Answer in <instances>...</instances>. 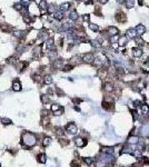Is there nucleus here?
<instances>
[{
    "label": "nucleus",
    "mask_w": 149,
    "mask_h": 167,
    "mask_svg": "<svg viewBox=\"0 0 149 167\" xmlns=\"http://www.w3.org/2000/svg\"><path fill=\"white\" fill-rule=\"evenodd\" d=\"M141 112H142V114H148L149 113V107H148V105H146V104H141Z\"/></svg>",
    "instance_id": "obj_35"
},
{
    "label": "nucleus",
    "mask_w": 149,
    "mask_h": 167,
    "mask_svg": "<svg viewBox=\"0 0 149 167\" xmlns=\"http://www.w3.org/2000/svg\"><path fill=\"white\" fill-rule=\"evenodd\" d=\"M43 83H45L46 85L52 84V77H51V75H46L45 77H43Z\"/></svg>",
    "instance_id": "obj_25"
},
{
    "label": "nucleus",
    "mask_w": 149,
    "mask_h": 167,
    "mask_svg": "<svg viewBox=\"0 0 149 167\" xmlns=\"http://www.w3.org/2000/svg\"><path fill=\"white\" fill-rule=\"evenodd\" d=\"M118 39H119V35L112 36V37H110V42H111V43H115V42L118 41Z\"/></svg>",
    "instance_id": "obj_41"
},
{
    "label": "nucleus",
    "mask_w": 149,
    "mask_h": 167,
    "mask_svg": "<svg viewBox=\"0 0 149 167\" xmlns=\"http://www.w3.org/2000/svg\"><path fill=\"white\" fill-rule=\"evenodd\" d=\"M132 55L133 57H141L142 56V50L139 49V48H133L132 49Z\"/></svg>",
    "instance_id": "obj_21"
},
{
    "label": "nucleus",
    "mask_w": 149,
    "mask_h": 167,
    "mask_svg": "<svg viewBox=\"0 0 149 167\" xmlns=\"http://www.w3.org/2000/svg\"><path fill=\"white\" fill-rule=\"evenodd\" d=\"M72 101H73V102H76V104H78V102H80V101H81V99H78V98H73V99H72Z\"/></svg>",
    "instance_id": "obj_50"
},
{
    "label": "nucleus",
    "mask_w": 149,
    "mask_h": 167,
    "mask_svg": "<svg viewBox=\"0 0 149 167\" xmlns=\"http://www.w3.org/2000/svg\"><path fill=\"white\" fill-rule=\"evenodd\" d=\"M0 167H1V165H0Z\"/></svg>",
    "instance_id": "obj_58"
},
{
    "label": "nucleus",
    "mask_w": 149,
    "mask_h": 167,
    "mask_svg": "<svg viewBox=\"0 0 149 167\" xmlns=\"http://www.w3.org/2000/svg\"><path fill=\"white\" fill-rule=\"evenodd\" d=\"M129 143L130 144H137L138 143V138L137 137H131V138H130V140H129Z\"/></svg>",
    "instance_id": "obj_44"
},
{
    "label": "nucleus",
    "mask_w": 149,
    "mask_h": 167,
    "mask_svg": "<svg viewBox=\"0 0 149 167\" xmlns=\"http://www.w3.org/2000/svg\"><path fill=\"white\" fill-rule=\"evenodd\" d=\"M53 67H55L56 69H62V67H63V61L61 60V59H56L55 63H53Z\"/></svg>",
    "instance_id": "obj_19"
},
{
    "label": "nucleus",
    "mask_w": 149,
    "mask_h": 167,
    "mask_svg": "<svg viewBox=\"0 0 149 167\" xmlns=\"http://www.w3.org/2000/svg\"><path fill=\"white\" fill-rule=\"evenodd\" d=\"M32 78L35 81H40V76L39 75H32Z\"/></svg>",
    "instance_id": "obj_46"
},
{
    "label": "nucleus",
    "mask_w": 149,
    "mask_h": 167,
    "mask_svg": "<svg viewBox=\"0 0 149 167\" xmlns=\"http://www.w3.org/2000/svg\"><path fill=\"white\" fill-rule=\"evenodd\" d=\"M133 104H135V107H140V106H141V102L139 101V100H137V101H135V102H133Z\"/></svg>",
    "instance_id": "obj_47"
},
{
    "label": "nucleus",
    "mask_w": 149,
    "mask_h": 167,
    "mask_svg": "<svg viewBox=\"0 0 149 167\" xmlns=\"http://www.w3.org/2000/svg\"><path fill=\"white\" fill-rule=\"evenodd\" d=\"M51 112H52V114L55 115V116H60V115L63 114V112H65V108H63L62 106H60V105L58 104H52L50 107Z\"/></svg>",
    "instance_id": "obj_2"
},
{
    "label": "nucleus",
    "mask_w": 149,
    "mask_h": 167,
    "mask_svg": "<svg viewBox=\"0 0 149 167\" xmlns=\"http://www.w3.org/2000/svg\"><path fill=\"white\" fill-rule=\"evenodd\" d=\"M107 57L105 55H99L98 57H96L94 59V61H92V64H94L95 66H100V67H102L105 65V64L107 63Z\"/></svg>",
    "instance_id": "obj_3"
},
{
    "label": "nucleus",
    "mask_w": 149,
    "mask_h": 167,
    "mask_svg": "<svg viewBox=\"0 0 149 167\" xmlns=\"http://www.w3.org/2000/svg\"><path fill=\"white\" fill-rule=\"evenodd\" d=\"M39 37L41 38V39H46V40H47V39H48V31H47L46 29H42L41 31H40Z\"/></svg>",
    "instance_id": "obj_32"
},
{
    "label": "nucleus",
    "mask_w": 149,
    "mask_h": 167,
    "mask_svg": "<svg viewBox=\"0 0 149 167\" xmlns=\"http://www.w3.org/2000/svg\"><path fill=\"white\" fill-rule=\"evenodd\" d=\"M81 59H83V61H85V63H87V64H91L92 61H94V55H92V52H87V53H85V55L81 57Z\"/></svg>",
    "instance_id": "obj_6"
},
{
    "label": "nucleus",
    "mask_w": 149,
    "mask_h": 167,
    "mask_svg": "<svg viewBox=\"0 0 149 167\" xmlns=\"http://www.w3.org/2000/svg\"><path fill=\"white\" fill-rule=\"evenodd\" d=\"M0 73H1V70H0Z\"/></svg>",
    "instance_id": "obj_57"
},
{
    "label": "nucleus",
    "mask_w": 149,
    "mask_h": 167,
    "mask_svg": "<svg viewBox=\"0 0 149 167\" xmlns=\"http://www.w3.org/2000/svg\"><path fill=\"white\" fill-rule=\"evenodd\" d=\"M69 19L72 20V21H74V20L78 19V14H77V11H71L70 14H69Z\"/></svg>",
    "instance_id": "obj_28"
},
{
    "label": "nucleus",
    "mask_w": 149,
    "mask_h": 167,
    "mask_svg": "<svg viewBox=\"0 0 149 167\" xmlns=\"http://www.w3.org/2000/svg\"><path fill=\"white\" fill-rule=\"evenodd\" d=\"M107 1H108V0H100V2H101V4H106Z\"/></svg>",
    "instance_id": "obj_52"
},
{
    "label": "nucleus",
    "mask_w": 149,
    "mask_h": 167,
    "mask_svg": "<svg viewBox=\"0 0 149 167\" xmlns=\"http://www.w3.org/2000/svg\"><path fill=\"white\" fill-rule=\"evenodd\" d=\"M126 6L127 8H133L135 7V0H126Z\"/></svg>",
    "instance_id": "obj_37"
},
{
    "label": "nucleus",
    "mask_w": 149,
    "mask_h": 167,
    "mask_svg": "<svg viewBox=\"0 0 149 167\" xmlns=\"http://www.w3.org/2000/svg\"><path fill=\"white\" fill-rule=\"evenodd\" d=\"M49 58L50 59H55L56 57H57V52H56V51H52V50H50V52H49Z\"/></svg>",
    "instance_id": "obj_43"
},
{
    "label": "nucleus",
    "mask_w": 149,
    "mask_h": 167,
    "mask_svg": "<svg viewBox=\"0 0 149 167\" xmlns=\"http://www.w3.org/2000/svg\"><path fill=\"white\" fill-rule=\"evenodd\" d=\"M114 85H112L111 83H106L105 84V90H106L107 92H111L114 91Z\"/></svg>",
    "instance_id": "obj_23"
},
{
    "label": "nucleus",
    "mask_w": 149,
    "mask_h": 167,
    "mask_svg": "<svg viewBox=\"0 0 149 167\" xmlns=\"http://www.w3.org/2000/svg\"><path fill=\"white\" fill-rule=\"evenodd\" d=\"M108 32H109L110 37H112V36H116V35H119V30H118V28L117 27H114V26H111V27L108 28Z\"/></svg>",
    "instance_id": "obj_12"
},
{
    "label": "nucleus",
    "mask_w": 149,
    "mask_h": 167,
    "mask_svg": "<svg viewBox=\"0 0 149 167\" xmlns=\"http://www.w3.org/2000/svg\"><path fill=\"white\" fill-rule=\"evenodd\" d=\"M89 28H90L92 31H98V30H99V27L97 25H95V24H90V25H89Z\"/></svg>",
    "instance_id": "obj_42"
},
{
    "label": "nucleus",
    "mask_w": 149,
    "mask_h": 167,
    "mask_svg": "<svg viewBox=\"0 0 149 167\" xmlns=\"http://www.w3.org/2000/svg\"><path fill=\"white\" fill-rule=\"evenodd\" d=\"M135 30H136V32H137L138 36H142L143 33L146 32V27L143 25H138L137 27L135 28Z\"/></svg>",
    "instance_id": "obj_9"
},
{
    "label": "nucleus",
    "mask_w": 149,
    "mask_h": 167,
    "mask_svg": "<svg viewBox=\"0 0 149 167\" xmlns=\"http://www.w3.org/2000/svg\"><path fill=\"white\" fill-rule=\"evenodd\" d=\"M65 130L68 134H70V135H74V134L78 133V128H77V126L74 123H68L65 128Z\"/></svg>",
    "instance_id": "obj_4"
},
{
    "label": "nucleus",
    "mask_w": 149,
    "mask_h": 167,
    "mask_svg": "<svg viewBox=\"0 0 149 167\" xmlns=\"http://www.w3.org/2000/svg\"><path fill=\"white\" fill-rule=\"evenodd\" d=\"M138 4L140 5V6H142V4H143V1L142 0H138Z\"/></svg>",
    "instance_id": "obj_51"
},
{
    "label": "nucleus",
    "mask_w": 149,
    "mask_h": 167,
    "mask_svg": "<svg viewBox=\"0 0 149 167\" xmlns=\"http://www.w3.org/2000/svg\"><path fill=\"white\" fill-rule=\"evenodd\" d=\"M47 10H48V14H55L56 11H57V9H56V6L55 5H50V6L47 7Z\"/></svg>",
    "instance_id": "obj_34"
},
{
    "label": "nucleus",
    "mask_w": 149,
    "mask_h": 167,
    "mask_svg": "<svg viewBox=\"0 0 149 167\" xmlns=\"http://www.w3.org/2000/svg\"><path fill=\"white\" fill-rule=\"evenodd\" d=\"M53 18H55V19H57V20H62V18H63V12H61V11H56L55 14H53Z\"/></svg>",
    "instance_id": "obj_27"
},
{
    "label": "nucleus",
    "mask_w": 149,
    "mask_h": 167,
    "mask_svg": "<svg viewBox=\"0 0 149 167\" xmlns=\"http://www.w3.org/2000/svg\"><path fill=\"white\" fill-rule=\"evenodd\" d=\"M101 151L104 154H107V155H112L115 153V148L114 147H102Z\"/></svg>",
    "instance_id": "obj_16"
},
{
    "label": "nucleus",
    "mask_w": 149,
    "mask_h": 167,
    "mask_svg": "<svg viewBox=\"0 0 149 167\" xmlns=\"http://www.w3.org/2000/svg\"><path fill=\"white\" fill-rule=\"evenodd\" d=\"M83 161L86 165H88V166H90V165H92L94 164V158H90V157H84L83 158Z\"/></svg>",
    "instance_id": "obj_26"
},
{
    "label": "nucleus",
    "mask_w": 149,
    "mask_h": 167,
    "mask_svg": "<svg viewBox=\"0 0 149 167\" xmlns=\"http://www.w3.org/2000/svg\"><path fill=\"white\" fill-rule=\"evenodd\" d=\"M128 41V38L126 37V36H120L119 39H118V46H120V47H122V46H125L126 43Z\"/></svg>",
    "instance_id": "obj_17"
},
{
    "label": "nucleus",
    "mask_w": 149,
    "mask_h": 167,
    "mask_svg": "<svg viewBox=\"0 0 149 167\" xmlns=\"http://www.w3.org/2000/svg\"><path fill=\"white\" fill-rule=\"evenodd\" d=\"M90 43H91V46L92 47H95V48H97V49H99V48H101V45L97 41V40H91L90 41Z\"/></svg>",
    "instance_id": "obj_39"
},
{
    "label": "nucleus",
    "mask_w": 149,
    "mask_h": 167,
    "mask_svg": "<svg viewBox=\"0 0 149 167\" xmlns=\"http://www.w3.org/2000/svg\"><path fill=\"white\" fill-rule=\"evenodd\" d=\"M49 101H50V99H49V97H48V95H41V102L42 104L47 105Z\"/></svg>",
    "instance_id": "obj_36"
},
{
    "label": "nucleus",
    "mask_w": 149,
    "mask_h": 167,
    "mask_svg": "<svg viewBox=\"0 0 149 167\" xmlns=\"http://www.w3.org/2000/svg\"><path fill=\"white\" fill-rule=\"evenodd\" d=\"M55 130H56V135L58 136V137H62L63 135H65V129H63L62 127H56L55 128Z\"/></svg>",
    "instance_id": "obj_20"
},
{
    "label": "nucleus",
    "mask_w": 149,
    "mask_h": 167,
    "mask_svg": "<svg viewBox=\"0 0 149 167\" xmlns=\"http://www.w3.org/2000/svg\"><path fill=\"white\" fill-rule=\"evenodd\" d=\"M51 144V138L50 137H45L42 139V146L43 147H47V146H49Z\"/></svg>",
    "instance_id": "obj_29"
},
{
    "label": "nucleus",
    "mask_w": 149,
    "mask_h": 167,
    "mask_svg": "<svg viewBox=\"0 0 149 167\" xmlns=\"http://www.w3.org/2000/svg\"><path fill=\"white\" fill-rule=\"evenodd\" d=\"M117 1H118V2H119V4H122V2H124V1H125V0H117Z\"/></svg>",
    "instance_id": "obj_54"
},
{
    "label": "nucleus",
    "mask_w": 149,
    "mask_h": 167,
    "mask_svg": "<svg viewBox=\"0 0 149 167\" xmlns=\"http://www.w3.org/2000/svg\"><path fill=\"white\" fill-rule=\"evenodd\" d=\"M37 160H38V163H40V164H45L46 161H47V156H46V154H39V155L37 156Z\"/></svg>",
    "instance_id": "obj_18"
},
{
    "label": "nucleus",
    "mask_w": 149,
    "mask_h": 167,
    "mask_svg": "<svg viewBox=\"0 0 149 167\" xmlns=\"http://www.w3.org/2000/svg\"><path fill=\"white\" fill-rule=\"evenodd\" d=\"M14 36L15 37H18V38H22L26 36V32L25 31H21V30H14Z\"/></svg>",
    "instance_id": "obj_24"
},
{
    "label": "nucleus",
    "mask_w": 149,
    "mask_h": 167,
    "mask_svg": "<svg viewBox=\"0 0 149 167\" xmlns=\"http://www.w3.org/2000/svg\"><path fill=\"white\" fill-rule=\"evenodd\" d=\"M84 20H85V21H89V15H85V16H84Z\"/></svg>",
    "instance_id": "obj_49"
},
{
    "label": "nucleus",
    "mask_w": 149,
    "mask_h": 167,
    "mask_svg": "<svg viewBox=\"0 0 149 167\" xmlns=\"http://www.w3.org/2000/svg\"><path fill=\"white\" fill-rule=\"evenodd\" d=\"M18 58L15 57V56H11V57H9L7 59V64H9V65H12V66H17L18 65Z\"/></svg>",
    "instance_id": "obj_14"
},
{
    "label": "nucleus",
    "mask_w": 149,
    "mask_h": 167,
    "mask_svg": "<svg viewBox=\"0 0 149 167\" xmlns=\"http://www.w3.org/2000/svg\"><path fill=\"white\" fill-rule=\"evenodd\" d=\"M21 144L25 146V147H27V148L33 147V146L37 144V137H36L35 134L29 133V132H26V133L22 134Z\"/></svg>",
    "instance_id": "obj_1"
},
{
    "label": "nucleus",
    "mask_w": 149,
    "mask_h": 167,
    "mask_svg": "<svg viewBox=\"0 0 149 167\" xmlns=\"http://www.w3.org/2000/svg\"><path fill=\"white\" fill-rule=\"evenodd\" d=\"M91 2H92L91 0H87V1H86V4H87V5H89V4H91Z\"/></svg>",
    "instance_id": "obj_53"
},
{
    "label": "nucleus",
    "mask_w": 149,
    "mask_h": 167,
    "mask_svg": "<svg viewBox=\"0 0 149 167\" xmlns=\"http://www.w3.org/2000/svg\"><path fill=\"white\" fill-rule=\"evenodd\" d=\"M87 139L86 138H84V137H76L74 138V144H76V146L77 147H85V146L87 145Z\"/></svg>",
    "instance_id": "obj_5"
},
{
    "label": "nucleus",
    "mask_w": 149,
    "mask_h": 167,
    "mask_svg": "<svg viewBox=\"0 0 149 167\" xmlns=\"http://www.w3.org/2000/svg\"><path fill=\"white\" fill-rule=\"evenodd\" d=\"M72 68H73V65H71V64H68V65H65V66L62 67V70H63V71H70Z\"/></svg>",
    "instance_id": "obj_40"
},
{
    "label": "nucleus",
    "mask_w": 149,
    "mask_h": 167,
    "mask_svg": "<svg viewBox=\"0 0 149 167\" xmlns=\"http://www.w3.org/2000/svg\"><path fill=\"white\" fill-rule=\"evenodd\" d=\"M135 39H136V43H137V46H139V47H142V46L145 45V43H143V42H145V41H143V39H141L140 37H138V38L136 37Z\"/></svg>",
    "instance_id": "obj_38"
},
{
    "label": "nucleus",
    "mask_w": 149,
    "mask_h": 167,
    "mask_svg": "<svg viewBox=\"0 0 149 167\" xmlns=\"http://www.w3.org/2000/svg\"><path fill=\"white\" fill-rule=\"evenodd\" d=\"M116 20L119 22H125L126 20H127V17H126V15L124 12H117L116 14Z\"/></svg>",
    "instance_id": "obj_11"
},
{
    "label": "nucleus",
    "mask_w": 149,
    "mask_h": 167,
    "mask_svg": "<svg viewBox=\"0 0 149 167\" xmlns=\"http://www.w3.org/2000/svg\"><path fill=\"white\" fill-rule=\"evenodd\" d=\"M101 106H102V108L106 109V110H112L114 109V105H112V102H109V101H107V100H104V101H102Z\"/></svg>",
    "instance_id": "obj_10"
},
{
    "label": "nucleus",
    "mask_w": 149,
    "mask_h": 167,
    "mask_svg": "<svg viewBox=\"0 0 149 167\" xmlns=\"http://www.w3.org/2000/svg\"><path fill=\"white\" fill-rule=\"evenodd\" d=\"M71 165H72V167H80V165H79L77 161H72V163H71Z\"/></svg>",
    "instance_id": "obj_48"
},
{
    "label": "nucleus",
    "mask_w": 149,
    "mask_h": 167,
    "mask_svg": "<svg viewBox=\"0 0 149 167\" xmlns=\"http://www.w3.org/2000/svg\"><path fill=\"white\" fill-rule=\"evenodd\" d=\"M22 17H24V21L26 22V24H28V25H29V24H31V22H32V18L30 17V15L26 14V15H24Z\"/></svg>",
    "instance_id": "obj_30"
},
{
    "label": "nucleus",
    "mask_w": 149,
    "mask_h": 167,
    "mask_svg": "<svg viewBox=\"0 0 149 167\" xmlns=\"http://www.w3.org/2000/svg\"><path fill=\"white\" fill-rule=\"evenodd\" d=\"M60 144H61L62 146L68 145V144H69V140H68V139H60Z\"/></svg>",
    "instance_id": "obj_45"
},
{
    "label": "nucleus",
    "mask_w": 149,
    "mask_h": 167,
    "mask_svg": "<svg viewBox=\"0 0 149 167\" xmlns=\"http://www.w3.org/2000/svg\"><path fill=\"white\" fill-rule=\"evenodd\" d=\"M0 122H1L5 126H8V125H11V124H12L11 119H9V118H6V117L1 118V119H0Z\"/></svg>",
    "instance_id": "obj_33"
},
{
    "label": "nucleus",
    "mask_w": 149,
    "mask_h": 167,
    "mask_svg": "<svg viewBox=\"0 0 149 167\" xmlns=\"http://www.w3.org/2000/svg\"><path fill=\"white\" fill-rule=\"evenodd\" d=\"M41 48H42V45H39L33 49V57L38 58L39 56H41Z\"/></svg>",
    "instance_id": "obj_15"
},
{
    "label": "nucleus",
    "mask_w": 149,
    "mask_h": 167,
    "mask_svg": "<svg viewBox=\"0 0 149 167\" xmlns=\"http://www.w3.org/2000/svg\"><path fill=\"white\" fill-rule=\"evenodd\" d=\"M46 48H47L48 50H52L53 48H55V41H53L52 38H48V39L46 40Z\"/></svg>",
    "instance_id": "obj_8"
},
{
    "label": "nucleus",
    "mask_w": 149,
    "mask_h": 167,
    "mask_svg": "<svg viewBox=\"0 0 149 167\" xmlns=\"http://www.w3.org/2000/svg\"><path fill=\"white\" fill-rule=\"evenodd\" d=\"M126 37H127V38H131V39H135V38L137 37V32H136L135 29L130 28V29L127 30V35H126Z\"/></svg>",
    "instance_id": "obj_13"
},
{
    "label": "nucleus",
    "mask_w": 149,
    "mask_h": 167,
    "mask_svg": "<svg viewBox=\"0 0 149 167\" xmlns=\"http://www.w3.org/2000/svg\"><path fill=\"white\" fill-rule=\"evenodd\" d=\"M69 7H70V4H69V2H65V4H62L60 7H59V11L65 12L69 9Z\"/></svg>",
    "instance_id": "obj_22"
},
{
    "label": "nucleus",
    "mask_w": 149,
    "mask_h": 167,
    "mask_svg": "<svg viewBox=\"0 0 149 167\" xmlns=\"http://www.w3.org/2000/svg\"><path fill=\"white\" fill-rule=\"evenodd\" d=\"M148 150H149V146H148Z\"/></svg>",
    "instance_id": "obj_55"
},
{
    "label": "nucleus",
    "mask_w": 149,
    "mask_h": 167,
    "mask_svg": "<svg viewBox=\"0 0 149 167\" xmlns=\"http://www.w3.org/2000/svg\"><path fill=\"white\" fill-rule=\"evenodd\" d=\"M0 14H1V11H0Z\"/></svg>",
    "instance_id": "obj_56"
},
{
    "label": "nucleus",
    "mask_w": 149,
    "mask_h": 167,
    "mask_svg": "<svg viewBox=\"0 0 149 167\" xmlns=\"http://www.w3.org/2000/svg\"><path fill=\"white\" fill-rule=\"evenodd\" d=\"M21 89H22L21 83H20L18 79H15L14 83H12V90H14V91H20Z\"/></svg>",
    "instance_id": "obj_7"
},
{
    "label": "nucleus",
    "mask_w": 149,
    "mask_h": 167,
    "mask_svg": "<svg viewBox=\"0 0 149 167\" xmlns=\"http://www.w3.org/2000/svg\"><path fill=\"white\" fill-rule=\"evenodd\" d=\"M47 1H46V0H41V1L39 2V8H40V10H41V11H43V10H46L47 9Z\"/></svg>",
    "instance_id": "obj_31"
}]
</instances>
